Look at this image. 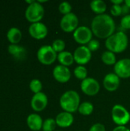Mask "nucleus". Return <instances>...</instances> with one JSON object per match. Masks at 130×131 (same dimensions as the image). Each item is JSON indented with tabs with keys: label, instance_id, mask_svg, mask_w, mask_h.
Segmentation results:
<instances>
[{
	"label": "nucleus",
	"instance_id": "15",
	"mask_svg": "<svg viewBox=\"0 0 130 131\" xmlns=\"http://www.w3.org/2000/svg\"><path fill=\"white\" fill-rule=\"evenodd\" d=\"M103 85L107 91L113 92L119 88L120 85V78L115 73H109L104 77Z\"/></svg>",
	"mask_w": 130,
	"mask_h": 131
},
{
	"label": "nucleus",
	"instance_id": "31",
	"mask_svg": "<svg viewBox=\"0 0 130 131\" xmlns=\"http://www.w3.org/2000/svg\"><path fill=\"white\" fill-rule=\"evenodd\" d=\"M110 12L111 15L115 17L122 15V5H113L110 8Z\"/></svg>",
	"mask_w": 130,
	"mask_h": 131
},
{
	"label": "nucleus",
	"instance_id": "6",
	"mask_svg": "<svg viewBox=\"0 0 130 131\" xmlns=\"http://www.w3.org/2000/svg\"><path fill=\"white\" fill-rule=\"evenodd\" d=\"M37 58L40 63L44 65H51L57 59V53L51 45H43L37 51Z\"/></svg>",
	"mask_w": 130,
	"mask_h": 131
},
{
	"label": "nucleus",
	"instance_id": "21",
	"mask_svg": "<svg viewBox=\"0 0 130 131\" xmlns=\"http://www.w3.org/2000/svg\"><path fill=\"white\" fill-rule=\"evenodd\" d=\"M90 7L97 15L105 14L107 11V4L103 0H93L90 2Z\"/></svg>",
	"mask_w": 130,
	"mask_h": 131
},
{
	"label": "nucleus",
	"instance_id": "4",
	"mask_svg": "<svg viewBox=\"0 0 130 131\" xmlns=\"http://www.w3.org/2000/svg\"><path fill=\"white\" fill-rule=\"evenodd\" d=\"M44 15V6L38 1H35L34 3L28 5L25 12V18L29 22H31V24L41 21Z\"/></svg>",
	"mask_w": 130,
	"mask_h": 131
},
{
	"label": "nucleus",
	"instance_id": "28",
	"mask_svg": "<svg viewBox=\"0 0 130 131\" xmlns=\"http://www.w3.org/2000/svg\"><path fill=\"white\" fill-rule=\"evenodd\" d=\"M58 10L61 14L65 15L71 12L72 11V6L68 2H62L60 3L58 6Z\"/></svg>",
	"mask_w": 130,
	"mask_h": 131
},
{
	"label": "nucleus",
	"instance_id": "8",
	"mask_svg": "<svg viewBox=\"0 0 130 131\" xmlns=\"http://www.w3.org/2000/svg\"><path fill=\"white\" fill-rule=\"evenodd\" d=\"M91 29L87 26H79L73 33L74 41L80 45H87L93 38Z\"/></svg>",
	"mask_w": 130,
	"mask_h": 131
},
{
	"label": "nucleus",
	"instance_id": "5",
	"mask_svg": "<svg viewBox=\"0 0 130 131\" xmlns=\"http://www.w3.org/2000/svg\"><path fill=\"white\" fill-rule=\"evenodd\" d=\"M113 121L117 126H126L130 121V113L121 104H115L111 111Z\"/></svg>",
	"mask_w": 130,
	"mask_h": 131
},
{
	"label": "nucleus",
	"instance_id": "32",
	"mask_svg": "<svg viewBox=\"0 0 130 131\" xmlns=\"http://www.w3.org/2000/svg\"><path fill=\"white\" fill-rule=\"evenodd\" d=\"M89 131H106V127L103 124L96 123L90 127Z\"/></svg>",
	"mask_w": 130,
	"mask_h": 131
},
{
	"label": "nucleus",
	"instance_id": "14",
	"mask_svg": "<svg viewBox=\"0 0 130 131\" xmlns=\"http://www.w3.org/2000/svg\"><path fill=\"white\" fill-rule=\"evenodd\" d=\"M53 77L59 83L64 84L70 81L71 78V73L67 67L58 64L53 69Z\"/></svg>",
	"mask_w": 130,
	"mask_h": 131
},
{
	"label": "nucleus",
	"instance_id": "24",
	"mask_svg": "<svg viewBox=\"0 0 130 131\" xmlns=\"http://www.w3.org/2000/svg\"><path fill=\"white\" fill-rule=\"evenodd\" d=\"M74 76L76 77V78L81 80V81H82L87 78L88 71H87V69L84 66L78 65L74 68Z\"/></svg>",
	"mask_w": 130,
	"mask_h": 131
},
{
	"label": "nucleus",
	"instance_id": "37",
	"mask_svg": "<svg viewBox=\"0 0 130 131\" xmlns=\"http://www.w3.org/2000/svg\"><path fill=\"white\" fill-rule=\"evenodd\" d=\"M34 2H35L34 0H26V1H25V2L28 3V5H31V4H32V3H34Z\"/></svg>",
	"mask_w": 130,
	"mask_h": 131
},
{
	"label": "nucleus",
	"instance_id": "20",
	"mask_svg": "<svg viewBox=\"0 0 130 131\" xmlns=\"http://www.w3.org/2000/svg\"><path fill=\"white\" fill-rule=\"evenodd\" d=\"M8 51L17 59H23L26 55L25 48L18 45L10 44L8 46Z\"/></svg>",
	"mask_w": 130,
	"mask_h": 131
},
{
	"label": "nucleus",
	"instance_id": "16",
	"mask_svg": "<svg viewBox=\"0 0 130 131\" xmlns=\"http://www.w3.org/2000/svg\"><path fill=\"white\" fill-rule=\"evenodd\" d=\"M74 121V117L72 114L62 111L59 113L55 118V121L57 124V126L61 128H67L70 127Z\"/></svg>",
	"mask_w": 130,
	"mask_h": 131
},
{
	"label": "nucleus",
	"instance_id": "13",
	"mask_svg": "<svg viewBox=\"0 0 130 131\" xmlns=\"http://www.w3.org/2000/svg\"><path fill=\"white\" fill-rule=\"evenodd\" d=\"M48 103L47 95L44 92L34 94L31 100V107L35 112H41L44 111Z\"/></svg>",
	"mask_w": 130,
	"mask_h": 131
},
{
	"label": "nucleus",
	"instance_id": "25",
	"mask_svg": "<svg viewBox=\"0 0 130 131\" xmlns=\"http://www.w3.org/2000/svg\"><path fill=\"white\" fill-rule=\"evenodd\" d=\"M56 126H57V124H56L55 119H53V118H47L43 122L42 130L55 131Z\"/></svg>",
	"mask_w": 130,
	"mask_h": 131
},
{
	"label": "nucleus",
	"instance_id": "7",
	"mask_svg": "<svg viewBox=\"0 0 130 131\" xmlns=\"http://www.w3.org/2000/svg\"><path fill=\"white\" fill-rule=\"evenodd\" d=\"M60 27L63 31L67 33L73 32L79 27V18L73 12L65 15L60 21Z\"/></svg>",
	"mask_w": 130,
	"mask_h": 131
},
{
	"label": "nucleus",
	"instance_id": "18",
	"mask_svg": "<svg viewBox=\"0 0 130 131\" xmlns=\"http://www.w3.org/2000/svg\"><path fill=\"white\" fill-rule=\"evenodd\" d=\"M6 36H7V38H8V41L11 44L18 45V43H19L20 41L21 40L22 33H21V30L18 28L11 27L8 30Z\"/></svg>",
	"mask_w": 130,
	"mask_h": 131
},
{
	"label": "nucleus",
	"instance_id": "22",
	"mask_svg": "<svg viewBox=\"0 0 130 131\" xmlns=\"http://www.w3.org/2000/svg\"><path fill=\"white\" fill-rule=\"evenodd\" d=\"M101 60L103 63H104L107 65H115L117 62L116 54L113 52L110 51L108 50L103 52L101 55Z\"/></svg>",
	"mask_w": 130,
	"mask_h": 131
},
{
	"label": "nucleus",
	"instance_id": "33",
	"mask_svg": "<svg viewBox=\"0 0 130 131\" xmlns=\"http://www.w3.org/2000/svg\"><path fill=\"white\" fill-rule=\"evenodd\" d=\"M130 8L126 5L123 3V5H122V15L123 16L125 15H129Z\"/></svg>",
	"mask_w": 130,
	"mask_h": 131
},
{
	"label": "nucleus",
	"instance_id": "30",
	"mask_svg": "<svg viewBox=\"0 0 130 131\" xmlns=\"http://www.w3.org/2000/svg\"><path fill=\"white\" fill-rule=\"evenodd\" d=\"M120 26L125 30L130 29V14L123 16L121 18V20H120Z\"/></svg>",
	"mask_w": 130,
	"mask_h": 131
},
{
	"label": "nucleus",
	"instance_id": "34",
	"mask_svg": "<svg viewBox=\"0 0 130 131\" xmlns=\"http://www.w3.org/2000/svg\"><path fill=\"white\" fill-rule=\"evenodd\" d=\"M113 131H130V130L126 126H116Z\"/></svg>",
	"mask_w": 130,
	"mask_h": 131
},
{
	"label": "nucleus",
	"instance_id": "10",
	"mask_svg": "<svg viewBox=\"0 0 130 131\" xmlns=\"http://www.w3.org/2000/svg\"><path fill=\"white\" fill-rule=\"evenodd\" d=\"M74 61L79 65H84L89 63L92 58V52L87 45H80L77 47L74 52Z\"/></svg>",
	"mask_w": 130,
	"mask_h": 131
},
{
	"label": "nucleus",
	"instance_id": "1",
	"mask_svg": "<svg viewBox=\"0 0 130 131\" xmlns=\"http://www.w3.org/2000/svg\"><path fill=\"white\" fill-rule=\"evenodd\" d=\"M90 29L97 38L107 39L115 33L116 23L110 15H99L93 18Z\"/></svg>",
	"mask_w": 130,
	"mask_h": 131
},
{
	"label": "nucleus",
	"instance_id": "26",
	"mask_svg": "<svg viewBox=\"0 0 130 131\" xmlns=\"http://www.w3.org/2000/svg\"><path fill=\"white\" fill-rule=\"evenodd\" d=\"M42 83L40 80L38 79H32L31 81H30V84H29V88L30 90L34 93V94H38L39 92H41V90H42Z\"/></svg>",
	"mask_w": 130,
	"mask_h": 131
},
{
	"label": "nucleus",
	"instance_id": "29",
	"mask_svg": "<svg viewBox=\"0 0 130 131\" xmlns=\"http://www.w3.org/2000/svg\"><path fill=\"white\" fill-rule=\"evenodd\" d=\"M100 41L97 39H92L87 45V47L89 48V50L91 51V52H93V51H97L99 48H100Z\"/></svg>",
	"mask_w": 130,
	"mask_h": 131
},
{
	"label": "nucleus",
	"instance_id": "35",
	"mask_svg": "<svg viewBox=\"0 0 130 131\" xmlns=\"http://www.w3.org/2000/svg\"><path fill=\"white\" fill-rule=\"evenodd\" d=\"M110 2L113 5H122L124 3L123 0H111Z\"/></svg>",
	"mask_w": 130,
	"mask_h": 131
},
{
	"label": "nucleus",
	"instance_id": "9",
	"mask_svg": "<svg viewBox=\"0 0 130 131\" xmlns=\"http://www.w3.org/2000/svg\"><path fill=\"white\" fill-rule=\"evenodd\" d=\"M80 89L82 92L87 96H95L99 93L100 85L99 81L95 78H87L81 81Z\"/></svg>",
	"mask_w": 130,
	"mask_h": 131
},
{
	"label": "nucleus",
	"instance_id": "27",
	"mask_svg": "<svg viewBox=\"0 0 130 131\" xmlns=\"http://www.w3.org/2000/svg\"><path fill=\"white\" fill-rule=\"evenodd\" d=\"M51 47L57 54H59L64 51L66 44H65V41L62 39H56L52 42Z\"/></svg>",
	"mask_w": 130,
	"mask_h": 131
},
{
	"label": "nucleus",
	"instance_id": "11",
	"mask_svg": "<svg viewBox=\"0 0 130 131\" xmlns=\"http://www.w3.org/2000/svg\"><path fill=\"white\" fill-rule=\"evenodd\" d=\"M28 32L33 38L41 40L47 37L48 34V29L45 24L39 21L31 23L28 27Z\"/></svg>",
	"mask_w": 130,
	"mask_h": 131
},
{
	"label": "nucleus",
	"instance_id": "12",
	"mask_svg": "<svg viewBox=\"0 0 130 131\" xmlns=\"http://www.w3.org/2000/svg\"><path fill=\"white\" fill-rule=\"evenodd\" d=\"M114 73L120 78H129L130 58H123L117 61L114 65Z\"/></svg>",
	"mask_w": 130,
	"mask_h": 131
},
{
	"label": "nucleus",
	"instance_id": "36",
	"mask_svg": "<svg viewBox=\"0 0 130 131\" xmlns=\"http://www.w3.org/2000/svg\"><path fill=\"white\" fill-rule=\"evenodd\" d=\"M124 4H126L130 8V0H126V1H124Z\"/></svg>",
	"mask_w": 130,
	"mask_h": 131
},
{
	"label": "nucleus",
	"instance_id": "3",
	"mask_svg": "<svg viewBox=\"0 0 130 131\" xmlns=\"http://www.w3.org/2000/svg\"><path fill=\"white\" fill-rule=\"evenodd\" d=\"M59 104L64 111L73 114L78 111L80 104V95L76 91H67L60 97Z\"/></svg>",
	"mask_w": 130,
	"mask_h": 131
},
{
	"label": "nucleus",
	"instance_id": "38",
	"mask_svg": "<svg viewBox=\"0 0 130 131\" xmlns=\"http://www.w3.org/2000/svg\"><path fill=\"white\" fill-rule=\"evenodd\" d=\"M55 131H61V130H55Z\"/></svg>",
	"mask_w": 130,
	"mask_h": 131
},
{
	"label": "nucleus",
	"instance_id": "2",
	"mask_svg": "<svg viewBox=\"0 0 130 131\" xmlns=\"http://www.w3.org/2000/svg\"><path fill=\"white\" fill-rule=\"evenodd\" d=\"M105 45L108 51L114 54L122 53L128 48L129 38L124 31H119L106 39Z\"/></svg>",
	"mask_w": 130,
	"mask_h": 131
},
{
	"label": "nucleus",
	"instance_id": "19",
	"mask_svg": "<svg viewBox=\"0 0 130 131\" xmlns=\"http://www.w3.org/2000/svg\"><path fill=\"white\" fill-rule=\"evenodd\" d=\"M58 62L60 63L61 65L65 66V67H69L72 65L74 62V54L67 51H64L59 54H57V59Z\"/></svg>",
	"mask_w": 130,
	"mask_h": 131
},
{
	"label": "nucleus",
	"instance_id": "17",
	"mask_svg": "<svg viewBox=\"0 0 130 131\" xmlns=\"http://www.w3.org/2000/svg\"><path fill=\"white\" fill-rule=\"evenodd\" d=\"M26 122L29 129L32 131H41V130H42L44 121L41 117L38 114L33 113L29 114L26 119Z\"/></svg>",
	"mask_w": 130,
	"mask_h": 131
},
{
	"label": "nucleus",
	"instance_id": "23",
	"mask_svg": "<svg viewBox=\"0 0 130 131\" xmlns=\"http://www.w3.org/2000/svg\"><path fill=\"white\" fill-rule=\"evenodd\" d=\"M94 107L91 102L89 101H85L83 102L80 104L79 108H78V112L84 116H89L90 115L93 111Z\"/></svg>",
	"mask_w": 130,
	"mask_h": 131
}]
</instances>
